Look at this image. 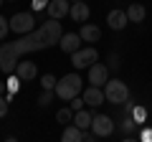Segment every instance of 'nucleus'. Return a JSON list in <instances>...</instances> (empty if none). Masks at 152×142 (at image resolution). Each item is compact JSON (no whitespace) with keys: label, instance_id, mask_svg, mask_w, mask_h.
Masks as SVG:
<instances>
[{"label":"nucleus","instance_id":"1","mask_svg":"<svg viewBox=\"0 0 152 142\" xmlns=\"http://www.w3.org/2000/svg\"><path fill=\"white\" fill-rule=\"evenodd\" d=\"M61 36H64L61 23L56 20V18H48V20L41 23L36 31L23 33L15 41H10V43H3L0 46V71H3V74H13L20 56L33 53V51L51 48V46H56L61 41Z\"/></svg>","mask_w":152,"mask_h":142},{"label":"nucleus","instance_id":"2","mask_svg":"<svg viewBox=\"0 0 152 142\" xmlns=\"http://www.w3.org/2000/svg\"><path fill=\"white\" fill-rule=\"evenodd\" d=\"M81 89H84V81H81V76L79 74H66V76H61L58 81H56V97L58 99H64V102H71L74 97H79L81 94Z\"/></svg>","mask_w":152,"mask_h":142},{"label":"nucleus","instance_id":"3","mask_svg":"<svg viewBox=\"0 0 152 142\" xmlns=\"http://www.w3.org/2000/svg\"><path fill=\"white\" fill-rule=\"evenodd\" d=\"M104 97H107L109 104H124L129 102V86L119 79H112V81L104 84Z\"/></svg>","mask_w":152,"mask_h":142},{"label":"nucleus","instance_id":"4","mask_svg":"<svg viewBox=\"0 0 152 142\" xmlns=\"http://www.w3.org/2000/svg\"><path fill=\"white\" fill-rule=\"evenodd\" d=\"M8 20H10V31H13V33H18V36L36 31V15H33V10L15 13V15H13V18H8Z\"/></svg>","mask_w":152,"mask_h":142},{"label":"nucleus","instance_id":"5","mask_svg":"<svg viewBox=\"0 0 152 142\" xmlns=\"http://www.w3.org/2000/svg\"><path fill=\"white\" fill-rule=\"evenodd\" d=\"M96 59H99V53H96L94 46H84V48H79V51L71 53V64H74V69H89Z\"/></svg>","mask_w":152,"mask_h":142},{"label":"nucleus","instance_id":"6","mask_svg":"<svg viewBox=\"0 0 152 142\" xmlns=\"http://www.w3.org/2000/svg\"><path fill=\"white\" fill-rule=\"evenodd\" d=\"M91 132L96 137H109L114 132V119L109 114H94L91 119Z\"/></svg>","mask_w":152,"mask_h":142},{"label":"nucleus","instance_id":"7","mask_svg":"<svg viewBox=\"0 0 152 142\" xmlns=\"http://www.w3.org/2000/svg\"><path fill=\"white\" fill-rule=\"evenodd\" d=\"M107 81H109L107 64H96V61H94V64L89 66V84H94V86H104Z\"/></svg>","mask_w":152,"mask_h":142},{"label":"nucleus","instance_id":"8","mask_svg":"<svg viewBox=\"0 0 152 142\" xmlns=\"http://www.w3.org/2000/svg\"><path fill=\"white\" fill-rule=\"evenodd\" d=\"M69 8H71V0H48V5H46V15L61 20V18L69 15Z\"/></svg>","mask_w":152,"mask_h":142},{"label":"nucleus","instance_id":"9","mask_svg":"<svg viewBox=\"0 0 152 142\" xmlns=\"http://www.w3.org/2000/svg\"><path fill=\"white\" fill-rule=\"evenodd\" d=\"M81 99H84V104H86V107H99V104L107 102V97H104V89H102V86H94V84L84 89Z\"/></svg>","mask_w":152,"mask_h":142},{"label":"nucleus","instance_id":"10","mask_svg":"<svg viewBox=\"0 0 152 142\" xmlns=\"http://www.w3.org/2000/svg\"><path fill=\"white\" fill-rule=\"evenodd\" d=\"M81 36H79V33H64V36H61V41H58V46H61V51H64V53H74V51H79L81 48Z\"/></svg>","mask_w":152,"mask_h":142},{"label":"nucleus","instance_id":"11","mask_svg":"<svg viewBox=\"0 0 152 142\" xmlns=\"http://www.w3.org/2000/svg\"><path fill=\"white\" fill-rule=\"evenodd\" d=\"M15 74L20 76V81H31V79H36V74H38V64L36 61H18L15 64Z\"/></svg>","mask_w":152,"mask_h":142},{"label":"nucleus","instance_id":"12","mask_svg":"<svg viewBox=\"0 0 152 142\" xmlns=\"http://www.w3.org/2000/svg\"><path fill=\"white\" fill-rule=\"evenodd\" d=\"M107 23H109V28H112V31H124L127 23H129L127 10H119V8H117V10H112V13L107 15Z\"/></svg>","mask_w":152,"mask_h":142},{"label":"nucleus","instance_id":"13","mask_svg":"<svg viewBox=\"0 0 152 142\" xmlns=\"http://www.w3.org/2000/svg\"><path fill=\"white\" fill-rule=\"evenodd\" d=\"M79 36H81L84 43H96V41L102 38V28L94 26V23H81V31H79Z\"/></svg>","mask_w":152,"mask_h":142},{"label":"nucleus","instance_id":"14","mask_svg":"<svg viewBox=\"0 0 152 142\" xmlns=\"http://www.w3.org/2000/svg\"><path fill=\"white\" fill-rule=\"evenodd\" d=\"M89 5L84 3V0H79V3H71V8H69V15L74 18V23H86L89 20Z\"/></svg>","mask_w":152,"mask_h":142},{"label":"nucleus","instance_id":"15","mask_svg":"<svg viewBox=\"0 0 152 142\" xmlns=\"http://www.w3.org/2000/svg\"><path fill=\"white\" fill-rule=\"evenodd\" d=\"M145 15H147V10H145L142 3H129V5H127V18H129V23H142Z\"/></svg>","mask_w":152,"mask_h":142},{"label":"nucleus","instance_id":"16","mask_svg":"<svg viewBox=\"0 0 152 142\" xmlns=\"http://www.w3.org/2000/svg\"><path fill=\"white\" fill-rule=\"evenodd\" d=\"M91 119H94V114H91L89 109L74 112V124L79 127V130H91Z\"/></svg>","mask_w":152,"mask_h":142},{"label":"nucleus","instance_id":"17","mask_svg":"<svg viewBox=\"0 0 152 142\" xmlns=\"http://www.w3.org/2000/svg\"><path fill=\"white\" fill-rule=\"evenodd\" d=\"M81 137H84V130H79L74 122H71V124H66V130L61 132V140H64V142H79Z\"/></svg>","mask_w":152,"mask_h":142},{"label":"nucleus","instance_id":"18","mask_svg":"<svg viewBox=\"0 0 152 142\" xmlns=\"http://www.w3.org/2000/svg\"><path fill=\"white\" fill-rule=\"evenodd\" d=\"M56 119H58L61 124H71V122H74V109H71V107L58 109V112H56Z\"/></svg>","mask_w":152,"mask_h":142},{"label":"nucleus","instance_id":"19","mask_svg":"<svg viewBox=\"0 0 152 142\" xmlns=\"http://www.w3.org/2000/svg\"><path fill=\"white\" fill-rule=\"evenodd\" d=\"M53 99H56V91L53 89H43V94L38 97V107H48V104H53Z\"/></svg>","mask_w":152,"mask_h":142},{"label":"nucleus","instance_id":"20","mask_svg":"<svg viewBox=\"0 0 152 142\" xmlns=\"http://www.w3.org/2000/svg\"><path fill=\"white\" fill-rule=\"evenodd\" d=\"M129 114H132V119H134L137 124H145V119H147V109L145 107H132Z\"/></svg>","mask_w":152,"mask_h":142},{"label":"nucleus","instance_id":"21","mask_svg":"<svg viewBox=\"0 0 152 142\" xmlns=\"http://www.w3.org/2000/svg\"><path fill=\"white\" fill-rule=\"evenodd\" d=\"M119 130L124 132V135H129V132H134V130H137V122L132 119V114H127L124 119H122V124H119Z\"/></svg>","mask_w":152,"mask_h":142},{"label":"nucleus","instance_id":"22","mask_svg":"<svg viewBox=\"0 0 152 142\" xmlns=\"http://www.w3.org/2000/svg\"><path fill=\"white\" fill-rule=\"evenodd\" d=\"M8 91H13V94H15L18 91V89H20V76H18V74H15V71H13V74H8Z\"/></svg>","mask_w":152,"mask_h":142},{"label":"nucleus","instance_id":"23","mask_svg":"<svg viewBox=\"0 0 152 142\" xmlns=\"http://www.w3.org/2000/svg\"><path fill=\"white\" fill-rule=\"evenodd\" d=\"M119 66L122 64H119V56H117V53H109L107 56V69L109 71H119Z\"/></svg>","mask_w":152,"mask_h":142},{"label":"nucleus","instance_id":"24","mask_svg":"<svg viewBox=\"0 0 152 142\" xmlns=\"http://www.w3.org/2000/svg\"><path fill=\"white\" fill-rule=\"evenodd\" d=\"M41 86L43 89H56V76L53 74H43L41 76Z\"/></svg>","mask_w":152,"mask_h":142},{"label":"nucleus","instance_id":"25","mask_svg":"<svg viewBox=\"0 0 152 142\" xmlns=\"http://www.w3.org/2000/svg\"><path fill=\"white\" fill-rule=\"evenodd\" d=\"M8 31H10V20H8L5 15H0V41L8 36Z\"/></svg>","mask_w":152,"mask_h":142},{"label":"nucleus","instance_id":"26","mask_svg":"<svg viewBox=\"0 0 152 142\" xmlns=\"http://www.w3.org/2000/svg\"><path fill=\"white\" fill-rule=\"evenodd\" d=\"M46 5H48V0H33V3H31V10L33 13H41V10H46Z\"/></svg>","mask_w":152,"mask_h":142},{"label":"nucleus","instance_id":"27","mask_svg":"<svg viewBox=\"0 0 152 142\" xmlns=\"http://www.w3.org/2000/svg\"><path fill=\"white\" fill-rule=\"evenodd\" d=\"M69 107H71L74 112H79V109H84L86 104H84V99H81V97H74V99H71V104H69Z\"/></svg>","mask_w":152,"mask_h":142},{"label":"nucleus","instance_id":"28","mask_svg":"<svg viewBox=\"0 0 152 142\" xmlns=\"http://www.w3.org/2000/svg\"><path fill=\"white\" fill-rule=\"evenodd\" d=\"M8 109H10V102H8L5 97H0V117H5Z\"/></svg>","mask_w":152,"mask_h":142},{"label":"nucleus","instance_id":"29","mask_svg":"<svg viewBox=\"0 0 152 142\" xmlns=\"http://www.w3.org/2000/svg\"><path fill=\"white\" fill-rule=\"evenodd\" d=\"M137 137H140V140H145V142H152V130L147 127V130H142V132H140Z\"/></svg>","mask_w":152,"mask_h":142},{"label":"nucleus","instance_id":"30","mask_svg":"<svg viewBox=\"0 0 152 142\" xmlns=\"http://www.w3.org/2000/svg\"><path fill=\"white\" fill-rule=\"evenodd\" d=\"M5 89H8V84H5V81H0V97L5 94Z\"/></svg>","mask_w":152,"mask_h":142},{"label":"nucleus","instance_id":"31","mask_svg":"<svg viewBox=\"0 0 152 142\" xmlns=\"http://www.w3.org/2000/svg\"><path fill=\"white\" fill-rule=\"evenodd\" d=\"M3 5H5V0H0V8H3Z\"/></svg>","mask_w":152,"mask_h":142},{"label":"nucleus","instance_id":"32","mask_svg":"<svg viewBox=\"0 0 152 142\" xmlns=\"http://www.w3.org/2000/svg\"><path fill=\"white\" fill-rule=\"evenodd\" d=\"M5 3H15V0H5Z\"/></svg>","mask_w":152,"mask_h":142},{"label":"nucleus","instance_id":"33","mask_svg":"<svg viewBox=\"0 0 152 142\" xmlns=\"http://www.w3.org/2000/svg\"><path fill=\"white\" fill-rule=\"evenodd\" d=\"M71 3H79V0H71Z\"/></svg>","mask_w":152,"mask_h":142}]
</instances>
